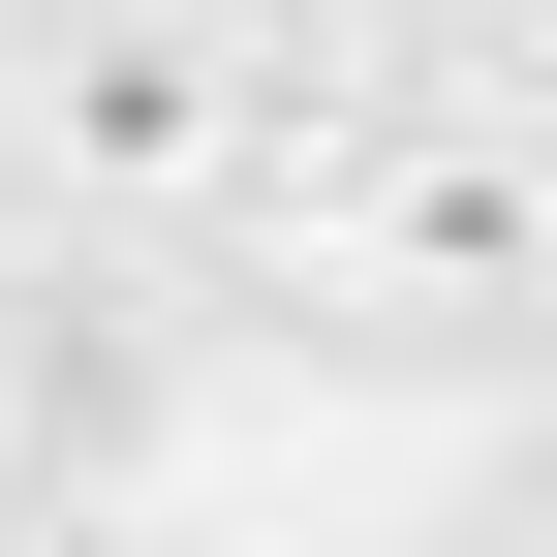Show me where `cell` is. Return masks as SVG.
Returning a JSON list of instances; mask_svg holds the SVG:
<instances>
[{
  "mask_svg": "<svg viewBox=\"0 0 557 557\" xmlns=\"http://www.w3.org/2000/svg\"><path fill=\"white\" fill-rule=\"evenodd\" d=\"M278 248H310V310L341 341H434V372H527L557 341V124L465 62V94H403V124H341L310 186H278Z\"/></svg>",
  "mask_w": 557,
  "mask_h": 557,
  "instance_id": "6da1fadb",
  "label": "cell"
},
{
  "mask_svg": "<svg viewBox=\"0 0 557 557\" xmlns=\"http://www.w3.org/2000/svg\"><path fill=\"white\" fill-rule=\"evenodd\" d=\"M0 186L94 248H186L278 186V62L218 32V0H0Z\"/></svg>",
  "mask_w": 557,
  "mask_h": 557,
  "instance_id": "7a4b0ae2",
  "label": "cell"
},
{
  "mask_svg": "<svg viewBox=\"0 0 557 557\" xmlns=\"http://www.w3.org/2000/svg\"><path fill=\"white\" fill-rule=\"evenodd\" d=\"M496 94H527V124H557V0H496Z\"/></svg>",
  "mask_w": 557,
  "mask_h": 557,
  "instance_id": "3957f363",
  "label": "cell"
},
{
  "mask_svg": "<svg viewBox=\"0 0 557 557\" xmlns=\"http://www.w3.org/2000/svg\"><path fill=\"white\" fill-rule=\"evenodd\" d=\"M527 557H557V465H527Z\"/></svg>",
  "mask_w": 557,
  "mask_h": 557,
  "instance_id": "277c9868",
  "label": "cell"
},
{
  "mask_svg": "<svg viewBox=\"0 0 557 557\" xmlns=\"http://www.w3.org/2000/svg\"><path fill=\"white\" fill-rule=\"evenodd\" d=\"M218 32H278V0H218Z\"/></svg>",
  "mask_w": 557,
  "mask_h": 557,
  "instance_id": "5b68a950",
  "label": "cell"
}]
</instances>
